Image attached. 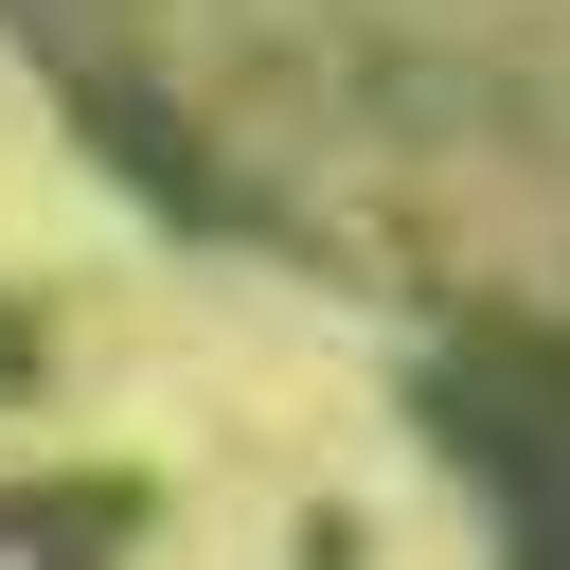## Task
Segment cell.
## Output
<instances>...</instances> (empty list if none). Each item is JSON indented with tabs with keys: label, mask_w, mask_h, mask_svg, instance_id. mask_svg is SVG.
I'll return each mask as SVG.
<instances>
[{
	"label": "cell",
	"mask_w": 570,
	"mask_h": 570,
	"mask_svg": "<svg viewBox=\"0 0 570 570\" xmlns=\"http://www.w3.org/2000/svg\"><path fill=\"white\" fill-rule=\"evenodd\" d=\"M0 53L142 232L374 303L499 570H570V0H0Z\"/></svg>",
	"instance_id": "1"
},
{
	"label": "cell",
	"mask_w": 570,
	"mask_h": 570,
	"mask_svg": "<svg viewBox=\"0 0 570 570\" xmlns=\"http://www.w3.org/2000/svg\"><path fill=\"white\" fill-rule=\"evenodd\" d=\"M36 392H53V303L0 285V410H36Z\"/></svg>",
	"instance_id": "2"
},
{
	"label": "cell",
	"mask_w": 570,
	"mask_h": 570,
	"mask_svg": "<svg viewBox=\"0 0 570 570\" xmlns=\"http://www.w3.org/2000/svg\"><path fill=\"white\" fill-rule=\"evenodd\" d=\"M303 570H356V517H338V499L303 517Z\"/></svg>",
	"instance_id": "3"
},
{
	"label": "cell",
	"mask_w": 570,
	"mask_h": 570,
	"mask_svg": "<svg viewBox=\"0 0 570 570\" xmlns=\"http://www.w3.org/2000/svg\"><path fill=\"white\" fill-rule=\"evenodd\" d=\"M71 570H125V552H71Z\"/></svg>",
	"instance_id": "4"
}]
</instances>
